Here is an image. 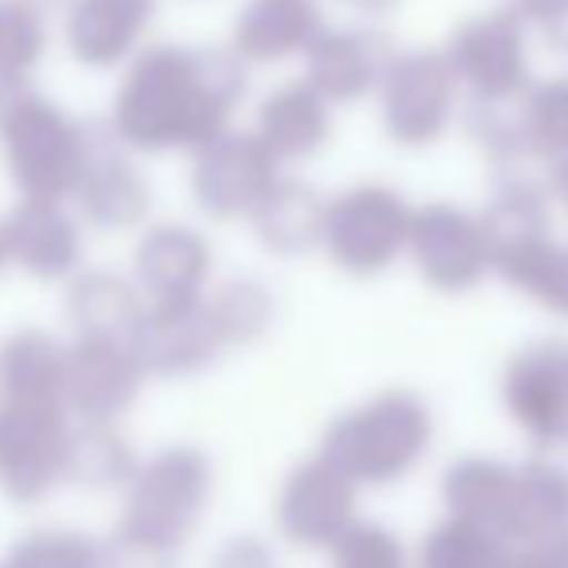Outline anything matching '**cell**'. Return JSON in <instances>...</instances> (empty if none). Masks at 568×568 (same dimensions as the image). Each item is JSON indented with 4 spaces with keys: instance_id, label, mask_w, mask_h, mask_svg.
<instances>
[{
    "instance_id": "cell-1",
    "label": "cell",
    "mask_w": 568,
    "mask_h": 568,
    "mask_svg": "<svg viewBox=\"0 0 568 568\" xmlns=\"http://www.w3.org/2000/svg\"><path fill=\"white\" fill-rule=\"evenodd\" d=\"M226 55H203L183 48H156L141 55L121 94V118L129 133L156 141L172 133H199L230 102Z\"/></svg>"
},
{
    "instance_id": "cell-2",
    "label": "cell",
    "mask_w": 568,
    "mask_h": 568,
    "mask_svg": "<svg viewBox=\"0 0 568 568\" xmlns=\"http://www.w3.org/2000/svg\"><path fill=\"white\" fill-rule=\"evenodd\" d=\"M452 67L483 94H510L526 74L521 24L510 12H487L456 28L452 36Z\"/></svg>"
},
{
    "instance_id": "cell-3",
    "label": "cell",
    "mask_w": 568,
    "mask_h": 568,
    "mask_svg": "<svg viewBox=\"0 0 568 568\" xmlns=\"http://www.w3.org/2000/svg\"><path fill=\"white\" fill-rule=\"evenodd\" d=\"M156 0H71L67 4V43L90 67L125 59L149 32Z\"/></svg>"
},
{
    "instance_id": "cell-4",
    "label": "cell",
    "mask_w": 568,
    "mask_h": 568,
    "mask_svg": "<svg viewBox=\"0 0 568 568\" xmlns=\"http://www.w3.org/2000/svg\"><path fill=\"white\" fill-rule=\"evenodd\" d=\"M316 0H250L234 24V43L245 59L273 63V59L308 51L320 28Z\"/></svg>"
},
{
    "instance_id": "cell-5",
    "label": "cell",
    "mask_w": 568,
    "mask_h": 568,
    "mask_svg": "<svg viewBox=\"0 0 568 568\" xmlns=\"http://www.w3.org/2000/svg\"><path fill=\"white\" fill-rule=\"evenodd\" d=\"M452 98V71L440 55H405L386 82V113L405 136H428L444 121Z\"/></svg>"
},
{
    "instance_id": "cell-6",
    "label": "cell",
    "mask_w": 568,
    "mask_h": 568,
    "mask_svg": "<svg viewBox=\"0 0 568 568\" xmlns=\"http://www.w3.org/2000/svg\"><path fill=\"white\" fill-rule=\"evenodd\" d=\"M308 59L316 87L335 98L358 94L378 74V43L363 32H320Z\"/></svg>"
},
{
    "instance_id": "cell-7",
    "label": "cell",
    "mask_w": 568,
    "mask_h": 568,
    "mask_svg": "<svg viewBox=\"0 0 568 568\" xmlns=\"http://www.w3.org/2000/svg\"><path fill=\"white\" fill-rule=\"evenodd\" d=\"M43 12L28 0H0V79H20L43 55Z\"/></svg>"
},
{
    "instance_id": "cell-8",
    "label": "cell",
    "mask_w": 568,
    "mask_h": 568,
    "mask_svg": "<svg viewBox=\"0 0 568 568\" xmlns=\"http://www.w3.org/2000/svg\"><path fill=\"white\" fill-rule=\"evenodd\" d=\"M265 129L276 136V141H288V144H301L312 141L320 129V102L316 94L308 90H284L268 102L265 110Z\"/></svg>"
},
{
    "instance_id": "cell-9",
    "label": "cell",
    "mask_w": 568,
    "mask_h": 568,
    "mask_svg": "<svg viewBox=\"0 0 568 568\" xmlns=\"http://www.w3.org/2000/svg\"><path fill=\"white\" fill-rule=\"evenodd\" d=\"M518 24H534L541 32H565L568 28V0H506Z\"/></svg>"
},
{
    "instance_id": "cell-10",
    "label": "cell",
    "mask_w": 568,
    "mask_h": 568,
    "mask_svg": "<svg viewBox=\"0 0 568 568\" xmlns=\"http://www.w3.org/2000/svg\"><path fill=\"white\" fill-rule=\"evenodd\" d=\"M343 4H351V9H358V12H389L397 0H343Z\"/></svg>"
},
{
    "instance_id": "cell-11",
    "label": "cell",
    "mask_w": 568,
    "mask_h": 568,
    "mask_svg": "<svg viewBox=\"0 0 568 568\" xmlns=\"http://www.w3.org/2000/svg\"><path fill=\"white\" fill-rule=\"evenodd\" d=\"M28 4H36V9H59V4H71V0H28Z\"/></svg>"
}]
</instances>
